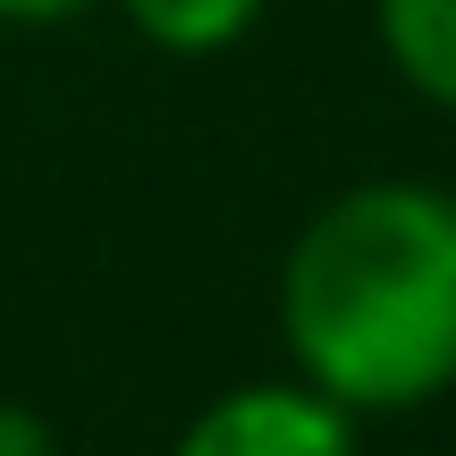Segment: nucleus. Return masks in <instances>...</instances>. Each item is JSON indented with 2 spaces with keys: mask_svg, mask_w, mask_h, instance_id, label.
<instances>
[{
  "mask_svg": "<svg viewBox=\"0 0 456 456\" xmlns=\"http://www.w3.org/2000/svg\"><path fill=\"white\" fill-rule=\"evenodd\" d=\"M288 372L389 423L456 389V186L355 178L279 254Z\"/></svg>",
  "mask_w": 456,
  "mask_h": 456,
  "instance_id": "nucleus-1",
  "label": "nucleus"
},
{
  "mask_svg": "<svg viewBox=\"0 0 456 456\" xmlns=\"http://www.w3.org/2000/svg\"><path fill=\"white\" fill-rule=\"evenodd\" d=\"M169 456H363V414H346L305 372H262L203 397Z\"/></svg>",
  "mask_w": 456,
  "mask_h": 456,
  "instance_id": "nucleus-2",
  "label": "nucleus"
},
{
  "mask_svg": "<svg viewBox=\"0 0 456 456\" xmlns=\"http://www.w3.org/2000/svg\"><path fill=\"white\" fill-rule=\"evenodd\" d=\"M372 43L414 102L456 118V0H372Z\"/></svg>",
  "mask_w": 456,
  "mask_h": 456,
  "instance_id": "nucleus-3",
  "label": "nucleus"
},
{
  "mask_svg": "<svg viewBox=\"0 0 456 456\" xmlns=\"http://www.w3.org/2000/svg\"><path fill=\"white\" fill-rule=\"evenodd\" d=\"M110 9L161 60H220L271 17V0H110Z\"/></svg>",
  "mask_w": 456,
  "mask_h": 456,
  "instance_id": "nucleus-4",
  "label": "nucleus"
},
{
  "mask_svg": "<svg viewBox=\"0 0 456 456\" xmlns=\"http://www.w3.org/2000/svg\"><path fill=\"white\" fill-rule=\"evenodd\" d=\"M0 456H68L60 431H51L43 406H26V397H0Z\"/></svg>",
  "mask_w": 456,
  "mask_h": 456,
  "instance_id": "nucleus-5",
  "label": "nucleus"
},
{
  "mask_svg": "<svg viewBox=\"0 0 456 456\" xmlns=\"http://www.w3.org/2000/svg\"><path fill=\"white\" fill-rule=\"evenodd\" d=\"M110 9V0H0V26H26V34H51V26H77V17Z\"/></svg>",
  "mask_w": 456,
  "mask_h": 456,
  "instance_id": "nucleus-6",
  "label": "nucleus"
}]
</instances>
